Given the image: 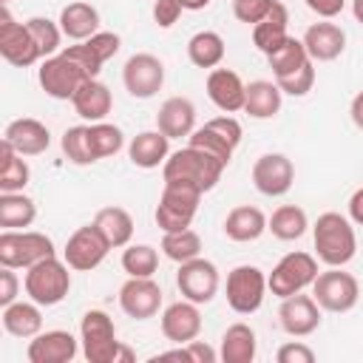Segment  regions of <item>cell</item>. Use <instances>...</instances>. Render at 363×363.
Listing matches in <instances>:
<instances>
[{"label": "cell", "instance_id": "obj_1", "mask_svg": "<svg viewBox=\"0 0 363 363\" xmlns=\"http://www.w3.org/2000/svg\"><path fill=\"white\" fill-rule=\"evenodd\" d=\"M312 241H315V255L326 267H343L354 258L357 252V235L352 227V218L340 213H323L318 216L312 227Z\"/></svg>", "mask_w": 363, "mask_h": 363}, {"label": "cell", "instance_id": "obj_2", "mask_svg": "<svg viewBox=\"0 0 363 363\" xmlns=\"http://www.w3.org/2000/svg\"><path fill=\"white\" fill-rule=\"evenodd\" d=\"M221 173H224V164L216 156H210V153H204V150H199L193 145H184L182 150L170 153L164 159V164H162V179L164 182L193 184L201 193L213 190L218 184Z\"/></svg>", "mask_w": 363, "mask_h": 363}, {"label": "cell", "instance_id": "obj_3", "mask_svg": "<svg viewBox=\"0 0 363 363\" xmlns=\"http://www.w3.org/2000/svg\"><path fill=\"white\" fill-rule=\"evenodd\" d=\"M68 269L71 267L65 264V258L60 261L57 255L37 261L34 267L26 269V278H23L26 295L31 301H37L40 306H57L71 292V272Z\"/></svg>", "mask_w": 363, "mask_h": 363}, {"label": "cell", "instance_id": "obj_4", "mask_svg": "<svg viewBox=\"0 0 363 363\" xmlns=\"http://www.w3.org/2000/svg\"><path fill=\"white\" fill-rule=\"evenodd\" d=\"M199 201H201V190L193 184H182V182H164L159 204H156V224L162 233H176V230H187L199 213Z\"/></svg>", "mask_w": 363, "mask_h": 363}, {"label": "cell", "instance_id": "obj_5", "mask_svg": "<svg viewBox=\"0 0 363 363\" xmlns=\"http://www.w3.org/2000/svg\"><path fill=\"white\" fill-rule=\"evenodd\" d=\"M54 255V241L37 230H3L0 233V267L28 269L37 261Z\"/></svg>", "mask_w": 363, "mask_h": 363}, {"label": "cell", "instance_id": "obj_6", "mask_svg": "<svg viewBox=\"0 0 363 363\" xmlns=\"http://www.w3.org/2000/svg\"><path fill=\"white\" fill-rule=\"evenodd\" d=\"M315 278H318V258L295 250V252H286L272 267V272L267 275V286L275 298H289V295H298L306 286H312Z\"/></svg>", "mask_w": 363, "mask_h": 363}, {"label": "cell", "instance_id": "obj_7", "mask_svg": "<svg viewBox=\"0 0 363 363\" xmlns=\"http://www.w3.org/2000/svg\"><path fill=\"white\" fill-rule=\"evenodd\" d=\"M79 343L88 363H113L122 340H116V326L108 312L88 309L79 318Z\"/></svg>", "mask_w": 363, "mask_h": 363}, {"label": "cell", "instance_id": "obj_8", "mask_svg": "<svg viewBox=\"0 0 363 363\" xmlns=\"http://www.w3.org/2000/svg\"><path fill=\"white\" fill-rule=\"evenodd\" d=\"M312 298L323 312L340 315L354 309L360 298V284L352 272H343L340 267H329L326 272H318V278L312 281Z\"/></svg>", "mask_w": 363, "mask_h": 363}, {"label": "cell", "instance_id": "obj_9", "mask_svg": "<svg viewBox=\"0 0 363 363\" xmlns=\"http://www.w3.org/2000/svg\"><path fill=\"white\" fill-rule=\"evenodd\" d=\"M267 289V275L255 264H238L227 272V303L238 315L258 312Z\"/></svg>", "mask_w": 363, "mask_h": 363}, {"label": "cell", "instance_id": "obj_10", "mask_svg": "<svg viewBox=\"0 0 363 363\" xmlns=\"http://www.w3.org/2000/svg\"><path fill=\"white\" fill-rule=\"evenodd\" d=\"M218 267L207 258H190L184 264H179V272H176V286L182 292V298L193 301V303H210L218 292Z\"/></svg>", "mask_w": 363, "mask_h": 363}, {"label": "cell", "instance_id": "obj_11", "mask_svg": "<svg viewBox=\"0 0 363 363\" xmlns=\"http://www.w3.org/2000/svg\"><path fill=\"white\" fill-rule=\"evenodd\" d=\"M0 54L14 68H28L37 60H43L40 48L34 45V40L26 28V23H17L11 17L9 6H3V11H0Z\"/></svg>", "mask_w": 363, "mask_h": 363}, {"label": "cell", "instance_id": "obj_12", "mask_svg": "<svg viewBox=\"0 0 363 363\" xmlns=\"http://www.w3.org/2000/svg\"><path fill=\"white\" fill-rule=\"evenodd\" d=\"M122 82L133 99H150L164 85V65L159 57H153L147 51L133 54V57H128V62L122 68Z\"/></svg>", "mask_w": 363, "mask_h": 363}, {"label": "cell", "instance_id": "obj_13", "mask_svg": "<svg viewBox=\"0 0 363 363\" xmlns=\"http://www.w3.org/2000/svg\"><path fill=\"white\" fill-rule=\"evenodd\" d=\"M111 244L102 238V233L94 227V224H85V227H77L71 233V238L65 241V250H62V258L71 269L77 272H91L96 269L105 255H108Z\"/></svg>", "mask_w": 363, "mask_h": 363}, {"label": "cell", "instance_id": "obj_14", "mask_svg": "<svg viewBox=\"0 0 363 363\" xmlns=\"http://www.w3.org/2000/svg\"><path fill=\"white\" fill-rule=\"evenodd\" d=\"M37 79H40V88H43L51 99H74L77 88H79L88 77H85L68 57L54 54V57H45V60L40 62Z\"/></svg>", "mask_w": 363, "mask_h": 363}, {"label": "cell", "instance_id": "obj_15", "mask_svg": "<svg viewBox=\"0 0 363 363\" xmlns=\"http://www.w3.org/2000/svg\"><path fill=\"white\" fill-rule=\"evenodd\" d=\"M295 182V164L289 156L284 153H264L255 159L252 164V184L258 193L275 199V196H284L289 193Z\"/></svg>", "mask_w": 363, "mask_h": 363}, {"label": "cell", "instance_id": "obj_16", "mask_svg": "<svg viewBox=\"0 0 363 363\" xmlns=\"http://www.w3.org/2000/svg\"><path fill=\"white\" fill-rule=\"evenodd\" d=\"M119 306L128 318L147 320L162 306V286L153 278H128L119 286Z\"/></svg>", "mask_w": 363, "mask_h": 363}, {"label": "cell", "instance_id": "obj_17", "mask_svg": "<svg viewBox=\"0 0 363 363\" xmlns=\"http://www.w3.org/2000/svg\"><path fill=\"white\" fill-rule=\"evenodd\" d=\"M278 320L281 329L292 337H306L320 326V306L312 295H289L281 298V309H278Z\"/></svg>", "mask_w": 363, "mask_h": 363}, {"label": "cell", "instance_id": "obj_18", "mask_svg": "<svg viewBox=\"0 0 363 363\" xmlns=\"http://www.w3.org/2000/svg\"><path fill=\"white\" fill-rule=\"evenodd\" d=\"M77 337L65 329H48L28 340L26 357L28 363H71L77 357Z\"/></svg>", "mask_w": 363, "mask_h": 363}, {"label": "cell", "instance_id": "obj_19", "mask_svg": "<svg viewBox=\"0 0 363 363\" xmlns=\"http://www.w3.org/2000/svg\"><path fill=\"white\" fill-rule=\"evenodd\" d=\"M207 96L218 111L238 113V111H244L247 85L233 68H210V74H207Z\"/></svg>", "mask_w": 363, "mask_h": 363}, {"label": "cell", "instance_id": "obj_20", "mask_svg": "<svg viewBox=\"0 0 363 363\" xmlns=\"http://www.w3.org/2000/svg\"><path fill=\"white\" fill-rule=\"evenodd\" d=\"M159 326H162V335H164L167 340L179 343V346L196 340L199 332H201V312H199V303H193V301H187V298L170 303V306L162 312Z\"/></svg>", "mask_w": 363, "mask_h": 363}, {"label": "cell", "instance_id": "obj_21", "mask_svg": "<svg viewBox=\"0 0 363 363\" xmlns=\"http://www.w3.org/2000/svg\"><path fill=\"white\" fill-rule=\"evenodd\" d=\"M303 45L312 62H332L346 48V31L332 20H320L303 31Z\"/></svg>", "mask_w": 363, "mask_h": 363}, {"label": "cell", "instance_id": "obj_22", "mask_svg": "<svg viewBox=\"0 0 363 363\" xmlns=\"http://www.w3.org/2000/svg\"><path fill=\"white\" fill-rule=\"evenodd\" d=\"M3 139H6L17 153H23V156H40V153H45L48 145H51L48 128H45L40 119H34V116H20V119L9 122Z\"/></svg>", "mask_w": 363, "mask_h": 363}, {"label": "cell", "instance_id": "obj_23", "mask_svg": "<svg viewBox=\"0 0 363 363\" xmlns=\"http://www.w3.org/2000/svg\"><path fill=\"white\" fill-rule=\"evenodd\" d=\"M156 128L167 139H182L196 130V105L187 96H170L156 113Z\"/></svg>", "mask_w": 363, "mask_h": 363}, {"label": "cell", "instance_id": "obj_24", "mask_svg": "<svg viewBox=\"0 0 363 363\" xmlns=\"http://www.w3.org/2000/svg\"><path fill=\"white\" fill-rule=\"evenodd\" d=\"M71 105H74L77 116H82L85 122H102L113 108V96H111V88L105 82L91 77L77 88Z\"/></svg>", "mask_w": 363, "mask_h": 363}, {"label": "cell", "instance_id": "obj_25", "mask_svg": "<svg viewBox=\"0 0 363 363\" xmlns=\"http://www.w3.org/2000/svg\"><path fill=\"white\" fill-rule=\"evenodd\" d=\"M167 156H170V139L159 128L136 133L128 145V159L142 170H153V167L164 164Z\"/></svg>", "mask_w": 363, "mask_h": 363}, {"label": "cell", "instance_id": "obj_26", "mask_svg": "<svg viewBox=\"0 0 363 363\" xmlns=\"http://www.w3.org/2000/svg\"><path fill=\"white\" fill-rule=\"evenodd\" d=\"M264 233H267V216L252 204H238L224 218V235L230 241L247 244V241L261 238Z\"/></svg>", "mask_w": 363, "mask_h": 363}, {"label": "cell", "instance_id": "obj_27", "mask_svg": "<svg viewBox=\"0 0 363 363\" xmlns=\"http://www.w3.org/2000/svg\"><path fill=\"white\" fill-rule=\"evenodd\" d=\"M3 329L14 337H34L43 332V312L37 301H14L9 306H3Z\"/></svg>", "mask_w": 363, "mask_h": 363}, {"label": "cell", "instance_id": "obj_28", "mask_svg": "<svg viewBox=\"0 0 363 363\" xmlns=\"http://www.w3.org/2000/svg\"><path fill=\"white\" fill-rule=\"evenodd\" d=\"M258 352V340L252 326L247 323H233L224 329L221 335V346H218V360L221 363H252Z\"/></svg>", "mask_w": 363, "mask_h": 363}, {"label": "cell", "instance_id": "obj_29", "mask_svg": "<svg viewBox=\"0 0 363 363\" xmlns=\"http://www.w3.org/2000/svg\"><path fill=\"white\" fill-rule=\"evenodd\" d=\"M57 23H60V28H62V34L68 40L82 43V40H88V37H94L99 31V11L91 3L74 0V3H68L60 11V20Z\"/></svg>", "mask_w": 363, "mask_h": 363}, {"label": "cell", "instance_id": "obj_30", "mask_svg": "<svg viewBox=\"0 0 363 363\" xmlns=\"http://www.w3.org/2000/svg\"><path fill=\"white\" fill-rule=\"evenodd\" d=\"M286 26H289L286 6H284L281 0H275L272 9H269V14H267L261 23L252 26V43H255V48L264 51V54H272V51L289 37Z\"/></svg>", "mask_w": 363, "mask_h": 363}, {"label": "cell", "instance_id": "obj_31", "mask_svg": "<svg viewBox=\"0 0 363 363\" xmlns=\"http://www.w3.org/2000/svg\"><path fill=\"white\" fill-rule=\"evenodd\" d=\"M91 224L102 233V238L111 244V250L128 247L133 238V218L125 207H102Z\"/></svg>", "mask_w": 363, "mask_h": 363}, {"label": "cell", "instance_id": "obj_32", "mask_svg": "<svg viewBox=\"0 0 363 363\" xmlns=\"http://www.w3.org/2000/svg\"><path fill=\"white\" fill-rule=\"evenodd\" d=\"M281 96L284 91L272 79H255L247 85V99H244V113L252 119H272L281 111Z\"/></svg>", "mask_w": 363, "mask_h": 363}, {"label": "cell", "instance_id": "obj_33", "mask_svg": "<svg viewBox=\"0 0 363 363\" xmlns=\"http://www.w3.org/2000/svg\"><path fill=\"white\" fill-rule=\"evenodd\" d=\"M37 218V204L23 190L0 193V227L3 230H26Z\"/></svg>", "mask_w": 363, "mask_h": 363}, {"label": "cell", "instance_id": "obj_34", "mask_svg": "<svg viewBox=\"0 0 363 363\" xmlns=\"http://www.w3.org/2000/svg\"><path fill=\"white\" fill-rule=\"evenodd\" d=\"M31 179V170L23 159V153H17L6 139L0 142V193H20L26 190Z\"/></svg>", "mask_w": 363, "mask_h": 363}, {"label": "cell", "instance_id": "obj_35", "mask_svg": "<svg viewBox=\"0 0 363 363\" xmlns=\"http://www.w3.org/2000/svg\"><path fill=\"white\" fill-rule=\"evenodd\" d=\"M309 221L303 207L298 204H281L278 210H272V216L267 218V230L278 238V241H298L306 233Z\"/></svg>", "mask_w": 363, "mask_h": 363}, {"label": "cell", "instance_id": "obj_36", "mask_svg": "<svg viewBox=\"0 0 363 363\" xmlns=\"http://www.w3.org/2000/svg\"><path fill=\"white\" fill-rule=\"evenodd\" d=\"M187 57L196 68H218L224 60V40L218 31H196L187 40Z\"/></svg>", "mask_w": 363, "mask_h": 363}, {"label": "cell", "instance_id": "obj_37", "mask_svg": "<svg viewBox=\"0 0 363 363\" xmlns=\"http://www.w3.org/2000/svg\"><path fill=\"white\" fill-rule=\"evenodd\" d=\"M267 62H269V68H272V77L278 79V77H286V74H292V71L303 68L306 62H312V57L306 54L303 40L286 37V40H284L272 54H267Z\"/></svg>", "mask_w": 363, "mask_h": 363}, {"label": "cell", "instance_id": "obj_38", "mask_svg": "<svg viewBox=\"0 0 363 363\" xmlns=\"http://www.w3.org/2000/svg\"><path fill=\"white\" fill-rule=\"evenodd\" d=\"M162 252L176 261V264H184L190 258H199L201 255V238L196 230H176V233H164L162 235Z\"/></svg>", "mask_w": 363, "mask_h": 363}, {"label": "cell", "instance_id": "obj_39", "mask_svg": "<svg viewBox=\"0 0 363 363\" xmlns=\"http://www.w3.org/2000/svg\"><path fill=\"white\" fill-rule=\"evenodd\" d=\"M88 142H91V150L99 159H108V156H116L125 145V136H122V128L111 125V122H91L88 125Z\"/></svg>", "mask_w": 363, "mask_h": 363}, {"label": "cell", "instance_id": "obj_40", "mask_svg": "<svg viewBox=\"0 0 363 363\" xmlns=\"http://www.w3.org/2000/svg\"><path fill=\"white\" fill-rule=\"evenodd\" d=\"M122 269L128 278H153L159 269V252L150 244H130L122 252Z\"/></svg>", "mask_w": 363, "mask_h": 363}, {"label": "cell", "instance_id": "obj_41", "mask_svg": "<svg viewBox=\"0 0 363 363\" xmlns=\"http://www.w3.org/2000/svg\"><path fill=\"white\" fill-rule=\"evenodd\" d=\"M26 28H28V34H31V40H34V45L40 48V57L45 60V57H54L57 51H60V43H62V28H60V23H54V20H48V17H28L26 20Z\"/></svg>", "mask_w": 363, "mask_h": 363}, {"label": "cell", "instance_id": "obj_42", "mask_svg": "<svg viewBox=\"0 0 363 363\" xmlns=\"http://www.w3.org/2000/svg\"><path fill=\"white\" fill-rule=\"evenodd\" d=\"M60 147H62V153H65V159L71 164H79L82 167V164H94L96 162V156L91 150V142H88V125L68 128L62 133V139H60Z\"/></svg>", "mask_w": 363, "mask_h": 363}, {"label": "cell", "instance_id": "obj_43", "mask_svg": "<svg viewBox=\"0 0 363 363\" xmlns=\"http://www.w3.org/2000/svg\"><path fill=\"white\" fill-rule=\"evenodd\" d=\"M187 145H193V147H199V150H204V153H210V156H216L224 167L230 164V159H233V145L221 136V133H216L207 122L201 125V128H196L190 136H187Z\"/></svg>", "mask_w": 363, "mask_h": 363}, {"label": "cell", "instance_id": "obj_44", "mask_svg": "<svg viewBox=\"0 0 363 363\" xmlns=\"http://www.w3.org/2000/svg\"><path fill=\"white\" fill-rule=\"evenodd\" d=\"M60 54H62V57H68V60H71V62H74V65H77L88 79H91V77H96V74L102 71V65H105V62L91 51V45H88L85 40H82V43H77V45H65Z\"/></svg>", "mask_w": 363, "mask_h": 363}, {"label": "cell", "instance_id": "obj_45", "mask_svg": "<svg viewBox=\"0 0 363 363\" xmlns=\"http://www.w3.org/2000/svg\"><path fill=\"white\" fill-rule=\"evenodd\" d=\"M275 82L289 96H306L312 91V85H315V62H306L303 68H298V71H292L286 77H278Z\"/></svg>", "mask_w": 363, "mask_h": 363}, {"label": "cell", "instance_id": "obj_46", "mask_svg": "<svg viewBox=\"0 0 363 363\" xmlns=\"http://www.w3.org/2000/svg\"><path fill=\"white\" fill-rule=\"evenodd\" d=\"M275 0H233V14L238 23H247V26H255L261 23L269 9H272Z\"/></svg>", "mask_w": 363, "mask_h": 363}, {"label": "cell", "instance_id": "obj_47", "mask_svg": "<svg viewBox=\"0 0 363 363\" xmlns=\"http://www.w3.org/2000/svg\"><path fill=\"white\" fill-rule=\"evenodd\" d=\"M85 43L91 45V51H94L102 62H108L111 57H116V51H119V45H122L119 34H113V31H96V34L88 37Z\"/></svg>", "mask_w": 363, "mask_h": 363}, {"label": "cell", "instance_id": "obj_48", "mask_svg": "<svg viewBox=\"0 0 363 363\" xmlns=\"http://www.w3.org/2000/svg\"><path fill=\"white\" fill-rule=\"evenodd\" d=\"M275 360L278 363H312L315 360V352L306 343H301V340H289V343H284L275 352Z\"/></svg>", "mask_w": 363, "mask_h": 363}, {"label": "cell", "instance_id": "obj_49", "mask_svg": "<svg viewBox=\"0 0 363 363\" xmlns=\"http://www.w3.org/2000/svg\"><path fill=\"white\" fill-rule=\"evenodd\" d=\"M182 11H184L182 0H153V20L159 28H170L182 17Z\"/></svg>", "mask_w": 363, "mask_h": 363}, {"label": "cell", "instance_id": "obj_50", "mask_svg": "<svg viewBox=\"0 0 363 363\" xmlns=\"http://www.w3.org/2000/svg\"><path fill=\"white\" fill-rule=\"evenodd\" d=\"M20 295V278L11 267H3L0 269V306H9L14 303Z\"/></svg>", "mask_w": 363, "mask_h": 363}, {"label": "cell", "instance_id": "obj_51", "mask_svg": "<svg viewBox=\"0 0 363 363\" xmlns=\"http://www.w3.org/2000/svg\"><path fill=\"white\" fill-rule=\"evenodd\" d=\"M187 354H190V363H216L218 360V352H213V346H207L204 340H190L184 343Z\"/></svg>", "mask_w": 363, "mask_h": 363}, {"label": "cell", "instance_id": "obj_52", "mask_svg": "<svg viewBox=\"0 0 363 363\" xmlns=\"http://www.w3.org/2000/svg\"><path fill=\"white\" fill-rule=\"evenodd\" d=\"M318 17H323V20H332V17H337L343 9H346V0H303Z\"/></svg>", "mask_w": 363, "mask_h": 363}, {"label": "cell", "instance_id": "obj_53", "mask_svg": "<svg viewBox=\"0 0 363 363\" xmlns=\"http://www.w3.org/2000/svg\"><path fill=\"white\" fill-rule=\"evenodd\" d=\"M349 218H352V224L363 227V187H357L349 199Z\"/></svg>", "mask_w": 363, "mask_h": 363}, {"label": "cell", "instance_id": "obj_54", "mask_svg": "<svg viewBox=\"0 0 363 363\" xmlns=\"http://www.w3.org/2000/svg\"><path fill=\"white\" fill-rule=\"evenodd\" d=\"M349 113H352V122L363 130V91L352 96V105H349Z\"/></svg>", "mask_w": 363, "mask_h": 363}, {"label": "cell", "instance_id": "obj_55", "mask_svg": "<svg viewBox=\"0 0 363 363\" xmlns=\"http://www.w3.org/2000/svg\"><path fill=\"white\" fill-rule=\"evenodd\" d=\"M113 363H133V352L125 346V343H119V349H116V357H113Z\"/></svg>", "mask_w": 363, "mask_h": 363}, {"label": "cell", "instance_id": "obj_56", "mask_svg": "<svg viewBox=\"0 0 363 363\" xmlns=\"http://www.w3.org/2000/svg\"><path fill=\"white\" fill-rule=\"evenodd\" d=\"M182 6H184V11H199V9H207L210 0H182Z\"/></svg>", "mask_w": 363, "mask_h": 363}, {"label": "cell", "instance_id": "obj_57", "mask_svg": "<svg viewBox=\"0 0 363 363\" xmlns=\"http://www.w3.org/2000/svg\"><path fill=\"white\" fill-rule=\"evenodd\" d=\"M352 14H354V20L363 26V0H352Z\"/></svg>", "mask_w": 363, "mask_h": 363}, {"label": "cell", "instance_id": "obj_58", "mask_svg": "<svg viewBox=\"0 0 363 363\" xmlns=\"http://www.w3.org/2000/svg\"><path fill=\"white\" fill-rule=\"evenodd\" d=\"M0 3H3V6H9V3H11V0H0Z\"/></svg>", "mask_w": 363, "mask_h": 363}]
</instances>
